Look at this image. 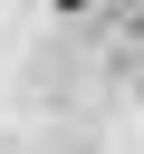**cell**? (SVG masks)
<instances>
[{
	"label": "cell",
	"mask_w": 144,
	"mask_h": 154,
	"mask_svg": "<svg viewBox=\"0 0 144 154\" xmlns=\"http://www.w3.org/2000/svg\"><path fill=\"white\" fill-rule=\"evenodd\" d=\"M125 38H134V48H144V10H134V29H125Z\"/></svg>",
	"instance_id": "6da1fadb"
}]
</instances>
